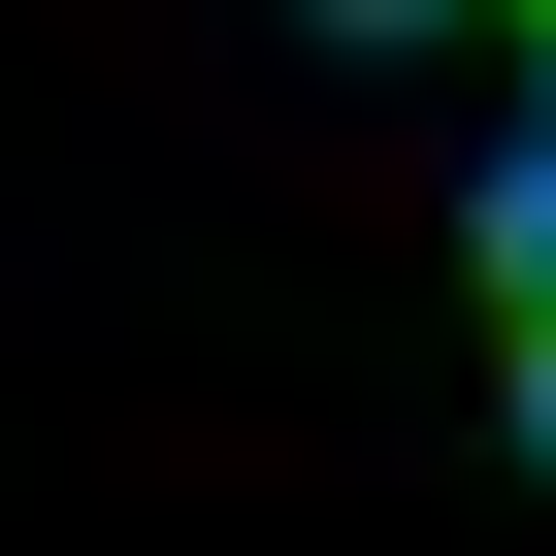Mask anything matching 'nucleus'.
Returning <instances> with one entry per match:
<instances>
[{"instance_id": "obj_1", "label": "nucleus", "mask_w": 556, "mask_h": 556, "mask_svg": "<svg viewBox=\"0 0 556 556\" xmlns=\"http://www.w3.org/2000/svg\"><path fill=\"white\" fill-rule=\"evenodd\" d=\"M491 426H523V458H556V328H491Z\"/></svg>"}, {"instance_id": "obj_2", "label": "nucleus", "mask_w": 556, "mask_h": 556, "mask_svg": "<svg viewBox=\"0 0 556 556\" xmlns=\"http://www.w3.org/2000/svg\"><path fill=\"white\" fill-rule=\"evenodd\" d=\"M328 34H458V0H328Z\"/></svg>"}, {"instance_id": "obj_3", "label": "nucleus", "mask_w": 556, "mask_h": 556, "mask_svg": "<svg viewBox=\"0 0 556 556\" xmlns=\"http://www.w3.org/2000/svg\"><path fill=\"white\" fill-rule=\"evenodd\" d=\"M523 34H556V0H523Z\"/></svg>"}]
</instances>
